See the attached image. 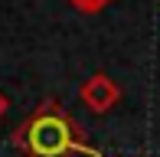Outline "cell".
Returning a JSON list of instances; mask_svg holds the SVG:
<instances>
[{"label":"cell","mask_w":160,"mask_h":157,"mask_svg":"<svg viewBox=\"0 0 160 157\" xmlns=\"http://www.w3.org/2000/svg\"><path fill=\"white\" fill-rule=\"evenodd\" d=\"M13 144L20 147L26 157H101L98 147H92L85 141V131L62 111L59 102H42L13 134Z\"/></svg>","instance_id":"6da1fadb"},{"label":"cell","mask_w":160,"mask_h":157,"mask_svg":"<svg viewBox=\"0 0 160 157\" xmlns=\"http://www.w3.org/2000/svg\"><path fill=\"white\" fill-rule=\"evenodd\" d=\"M78 98H82V105L88 111L105 115V111H111L114 105L121 102V85L114 82L108 72H92L82 82V89H78Z\"/></svg>","instance_id":"7a4b0ae2"},{"label":"cell","mask_w":160,"mask_h":157,"mask_svg":"<svg viewBox=\"0 0 160 157\" xmlns=\"http://www.w3.org/2000/svg\"><path fill=\"white\" fill-rule=\"evenodd\" d=\"M69 3L75 7L78 13H88V17H92V13H101L108 3H111V0H69Z\"/></svg>","instance_id":"3957f363"},{"label":"cell","mask_w":160,"mask_h":157,"mask_svg":"<svg viewBox=\"0 0 160 157\" xmlns=\"http://www.w3.org/2000/svg\"><path fill=\"white\" fill-rule=\"evenodd\" d=\"M7 108H10V98H7V92H0V118L7 115Z\"/></svg>","instance_id":"277c9868"}]
</instances>
